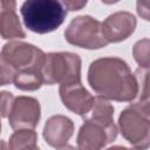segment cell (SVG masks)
Segmentation results:
<instances>
[{
	"label": "cell",
	"mask_w": 150,
	"mask_h": 150,
	"mask_svg": "<svg viewBox=\"0 0 150 150\" xmlns=\"http://www.w3.org/2000/svg\"><path fill=\"white\" fill-rule=\"evenodd\" d=\"M88 82L100 97L105 100L128 102L138 94L135 75L127 62L118 57H102L91 62Z\"/></svg>",
	"instance_id": "1"
},
{
	"label": "cell",
	"mask_w": 150,
	"mask_h": 150,
	"mask_svg": "<svg viewBox=\"0 0 150 150\" xmlns=\"http://www.w3.org/2000/svg\"><path fill=\"white\" fill-rule=\"evenodd\" d=\"M20 12L25 26L38 34L55 30L67 15L63 4L55 0H28L22 4Z\"/></svg>",
	"instance_id": "2"
},
{
	"label": "cell",
	"mask_w": 150,
	"mask_h": 150,
	"mask_svg": "<svg viewBox=\"0 0 150 150\" xmlns=\"http://www.w3.org/2000/svg\"><path fill=\"white\" fill-rule=\"evenodd\" d=\"M118 125L129 143L141 150L148 149L150 139L149 100L135 102L125 108L120 115Z\"/></svg>",
	"instance_id": "3"
},
{
	"label": "cell",
	"mask_w": 150,
	"mask_h": 150,
	"mask_svg": "<svg viewBox=\"0 0 150 150\" xmlns=\"http://www.w3.org/2000/svg\"><path fill=\"white\" fill-rule=\"evenodd\" d=\"M41 76L42 82L49 86L81 81V59L77 54L69 52L46 54Z\"/></svg>",
	"instance_id": "4"
},
{
	"label": "cell",
	"mask_w": 150,
	"mask_h": 150,
	"mask_svg": "<svg viewBox=\"0 0 150 150\" xmlns=\"http://www.w3.org/2000/svg\"><path fill=\"white\" fill-rule=\"evenodd\" d=\"M64 38L69 43L87 49H98L108 45L102 34V22L89 15L73 19L64 30Z\"/></svg>",
	"instance_id": "5"
},
{
	"label": "cell",
	"mask_w": 150,
	"mask_h": 150,
	"mask_svg": "<svg viewBox=\"0 0 150 150\" xmlns=\"http://www.w3.org/2000/svg\"><path fill=\"white\" fill-rule=\"evenodd\" d=\"M0 54L16 70V73H41L46 56V54L40 48L21 41H12L6 43Z\"/></svg>",
	"instance_id": "6"
},
{
	"label": "cell",
	"mask_w": 150,
	"mask_h": 150,
	"mask_svg": "<svg viewBox=\"0 0 150 150\" xmlns=\"http://www.w3.org/2000/svg\"><path fill=\"white\" fill-rule=\"evenodd\" d=\"M117 136V127L114 122L104 123L87 118L77 135L79 150H103Z\"/></svg>",
	"instance_id": "7"
},
{
	"label": "cell",
	"mask_w": 150,
	"mask_h": 150,
	"mask_svg": "<svg viewBox=\"0 0 150 150\" xmlns=\"http://www.w3.org/2000/svg\"><path fill=\"white\" fill-rule=\"evenodd\" d=\"M39 120L40 104L38 100L28 96H20L14 98L8 115V122L12 129H34L38 125Z\"/></svg>",
	"instance_id": "8"
},
{
	"label": "cell",
	"mask_w": 150,
	"mask_h": 150,
	"mask_svg": "<svg viewBox=\"0 0 150 150\" xmlns=\"http://www.w3.org/2000/svg\"><path fill=\"white\" fill-rule=\"evenodd\" d=\"M59 93L64 107L81 116H86L90 111L95 101V97L82 86L81 81L60 84Z\"/></svg>",
	"instance_id": "9"
},
{
	"label": "cell",
	"mask_w": 150,
	"mask_h": 150,
	"mask_svg": "<svg viewBox=\"0 0 150 150\" xmlns=\"http://www.w3.org/2000/svg\"><path fill=\"white\" fill-rule=\"evenodd\" d=\"M136 28V19L129 12H116L102 22V34L107 42H120L130 36Z\"/></svg>",
	"instance_id": "10"
},
{
	"label": "cell",
	"mask_w": 150,
	"mask_h": 150,
	"mask_svg": "<svg viewBox=\"0 0 150 150\" xmlns=\"http://www.w3.org/2000/svg\"><path fill=\"white\" fill-rule=\"evenodd\" d=\"M74 131L73 121L63 115H54L45 124L43 137L46 142L55 148H61L67 144Z\"/></svg>",
	"instance_id": "11"
},
{
	"label": "cell",
	"mask_w": 150,
	"mask_h": 150,
	"mask_svg": "<svg viewBox=\"0 0 150 150\" xmlns=\"http://www.w3.org/2000/svg\"><path fill=\"white\" fill-rule=\"evenodd\" d=\"M0 35L4 39H21L26 36L16 15L15 1H0Z\"/></svg>",
	"instance_id": "12"
},
{
	"label": "cell",
	"mask_w": 150,
	"mask_h": 150,
	"mask_svg": "<svg viewBox=\"0 0 150 150\" xmlns=\"http://www.w3.org/2000/svg\"><path fill=\"white\" fill-rule=\"evenodd\" d=\"M36 141L38 136L33 129H21L11 136L8 146L11 150H40Z\"/></svg>",
	"instance_id": "13"
},
{
	"label": "cell",
	"mask_w": 150,
	"mask_h": 150,
	"mask_svg": "<svg viewBox=\"0 0 150 150\" xmlns=\"http://www.w3.org/2000/svg\"><path fill=\"white\" fill-rule=\"evenodd\" d=\"M91 115L90 118H94L100 122H105V123H111L114 122V107L110 104V102L103 97H96L94 101V104L90 109Z\"/></svg>",
	"instance_id": "14"
},
{
	"label": "cell",
	"mask_w": 150,
	"mask_h": 150,
	"mask_svg": "<svg viewBox=\"0 0 150 150\" xmlns=\"http://www.w3.org/2000/svg\"><path fill=\"white\" fill-rule=\"evenodd\" d=\"M14 84L16 88L21 90H36L39 89L43 82H42V76L41 73L36 71H21L16 73L15 79H14Z\"/></svg>",
	"instance_id": "15"
},
{
	"label": "cell",
	"mask_w": 150,
	"mask_h": 150,
	"mask_svg": "<svg viewBox=\"0 0 150 150\" xmlns=\"http://www.w3.org/2000/svg\"><path fill=\"white\" fill-rule=\"evenodd\" d=\"M134 57L142 69L149 68V39H143L134 46Z\"/></svg>",
	"instance_id": "16"
},
{
	"label": "cell",
	"mask_w": 150,
	"mask_h": 150,
	"mask_svg": "<svg viewBox=\"0 0 150 150\" xmlns=\"http://www.w3.org/2000/svg\"><path fill=\"white\" fill-rule=\"evenodd\" d=\"M16 70L0 54V87L14 82Z\"/></svg>",
	"instance_id": "17"
},
{
	"label": "cell",
	"mask_w": 150,
	"mask_h": 150,
	"mask_svg": "<svg viewBox=\"0 0 150 150\" xmlns=\"http://www.w3.org/2000/svg\"><path fill=\"white\" fill-rule=\"evenodd\" d=\"M14 96L8 91H0V117H8Z\"/></svg>",
	"instance_id": "18"
},
{
	"label": "cell",
	"mask_w": 150,
	"mask_h": 150,
	"mask_svg": "<svg viewBox=\"0 0 150 150\" xmlns=\"http://www.w3.org/2000/svg\"><path fill=\"white\" fill-rule=\"evenodd\" d=\"M149 6H150L149 1L137 2V12L144 20H149Z\"/></svg>",
	"instance_id": "19"
},
{
	"label": "cell",
	"mask_w": 150,
	"mask_h": 150,
	"mask_svg": "<svg viewBox=\"0 0 150 150\" xmlns=\"http://www.w3.org/2000/svg\"><path fill=\"white\" fill-rule=\"evenodd\" d=\"M62 4L66 7V9L69 11H79L87 5L86 1H62Z\"/></svg>",
	"instance_id": "20"
},
{
	"label": "cell",
	"mask_w": 150,
	"mask_h": 150,
	"mask_svg": "<svg viewBox=\"0 0 150 150\" xmlns=\"http://www.w3.org/2000/svg\"><path fill=\"white\" fill-rule=\"evenodd\" d=\"M0 150H11L8 144L5 141H2V139H0Z\"/></svg>",
	"instance_id": "21"
},
{
	"label": "cell",
	"mask_w": 150,
	"mask_h": 150,
	"mask_svg": "<svg viewBox=\"0 0 150 150\" xmlns=\"http://www.w3.org/2000/svg\"><path fill=\"white\" fill-rule=\"evenodd\" d=\"M107 150H141V149H128V148H124V146H111Z\"/></svg>",
	"instance_id": "22"
},
{
	"label": "cell",
	"mask_w": 150,
	"mask_h": 150,
	"mask_svg": "<svg viewBox=\"0 0 150 150\" xmlns=\"http://www.w3.org/2000/svg\"><path fill=\"white\" fill-rule=\"evenodd\" d=\"M57 150H79V149L75 148V146H73V145H63V146L59 148Z\"/></svg>",
	"instance_id": "23"
},
{
	"label": "cell",
	"mask_w": 150,
	"mask_h": 150,
	"mask_svg": "<svg viewBox=\"0 0 150 150\" xmlns=\"http://www.w3.org/2000/svg\"><path fill=\"white\" fill-rule=\"evenodd\" d=\"M0 130H1V122H0Z\"/></svg>",
	"instance_id": "24"
}]
</instances>
